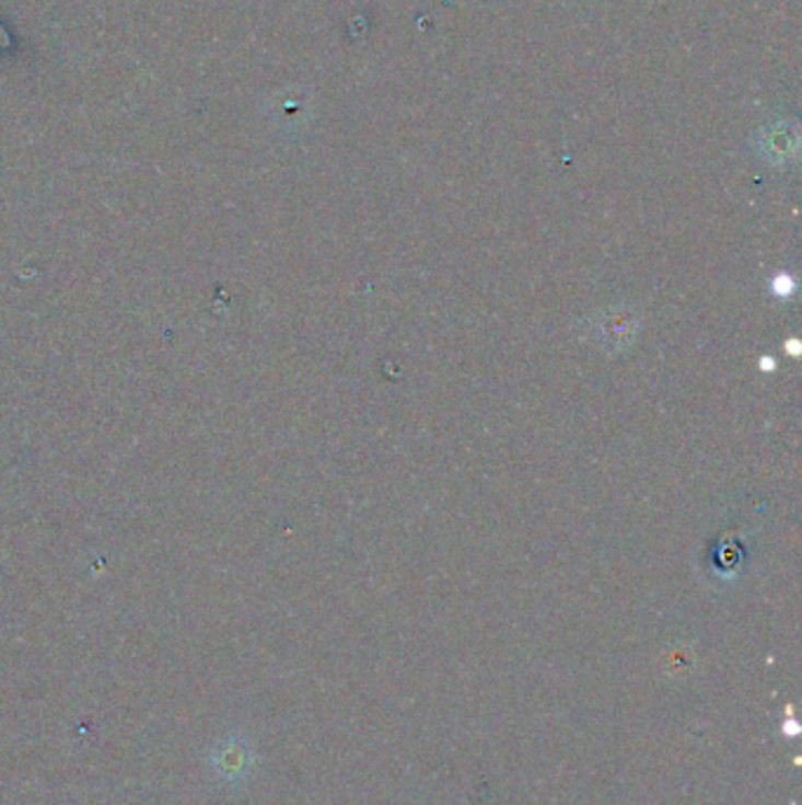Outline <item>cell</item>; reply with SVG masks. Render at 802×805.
Here are the masks:
<instances>
[{
    "label": "cell",
    "instance_id": "obj_2",
    "mask_svg": "<svg viewBox=\"0 0 802 805\" xmlns=\"http://www.w3.org/2000/svg\"><path fill=\"white\" fill-rule=\"evenodd\" d=\"M795 147H798L795 130H786L783 125L765 135V153L769 156V161H786L791 153H795Z\"/></svg>",
    "mask_w": 802,
    "mask_h": 805
},
{
    "label": "cell",
    "instance_id": "obj_1",
    "mask_svg": "<svg viewBox=\"0 0 802 805\" xmlns=\"http://www.w3.org/2000/svg\"><path fill=\"white\" fill-rule=\"evenodd\" d=\"M249 768H253V751L243 737L219 739L210 751V772L217 782H241L247 778Z\"/></svg>",
    "mask_w": 802,
    "mask_h": 805
}]
</instances>
